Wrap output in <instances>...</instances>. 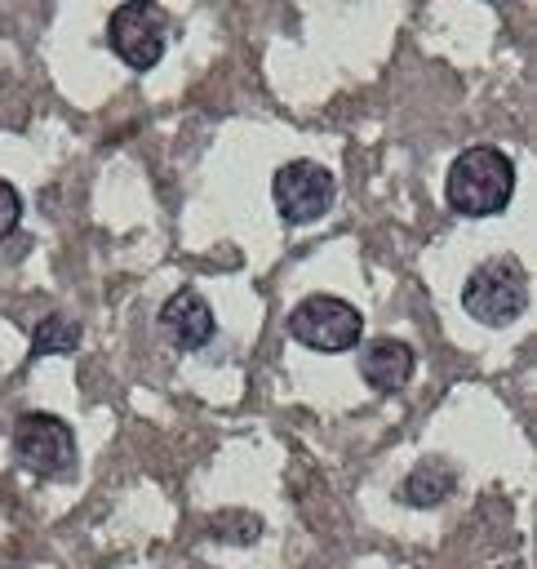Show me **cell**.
<instances>
[{"mask_svg":"<svg viewBox=\"0 0 537 569\" xmlns=\"http://www.w3.org/2000/svg\"><path fill=\"white\" fill-rule=\"evenodd\" d=\"M444 191L462 218H493L515 196V160L497 147H466L453 160Z\"/></svg>","mask_w":537,"mask_h":569,"instance_id":"1","label":"cell"},{"mask_svg":"<svg viewBox=\"0 0 537 569\" xmlns=\"http://www.w3.org/2000/svg\"><path fill=\"white\" fill-rule=\"evenodd\" d=\"M462 307L488 329L515 325L528 307V276L515 258H488L479 262L462 284Z\"/></svg>","mask_w":537,"mask_h":569,"instance_id":"2","label":"cell"},{"mask_svg":"<svg viewBox=\"0 0 537 569\" xmlns=\"http://www.w3.org/2000/svg\"><path fill=\"white\" fill-rule=\"evenodd\" d=\"M288 333L311 347V351H351L364 338V316L355 311V302L333 298V293H311L288 311Z\"/></svg>","mask_w":537,"mask_h":569,"instance_id":"3","label":"cell"},{"mask_svg":"<svg viewBox=\"0 0 537 569\" xmlns=\"http://www.w3.org/2000/svg\"><path fill=\"white\" fill-rule=\"evenodd\" d=\"M107 44H111V53H115L124 67L151 71V67L164 58L169 22H164V13H160L155 4L129 0V4H120V9L111 13V22H107Z\"/></svg>","mask_w":537,"mask_h":569,"instance_id":"4","label":"cell"},{"mask_svg":"<svg viewBox=\"0 0 537 569\" xmlns=\"http://www.w3.org/2000/svg\"><path fill=\"white\" fill-rule=\"evenodd\" d=\"M271 196H275L280 218L302 227V222H315V218L328 213V204L337 196V182L320 160H288V164L275 169Z\"/></svg>","mask_w":537,"mask_h":569,"instance_id":"5","label":"cell"},{"mask_svg":"<svg viewBox=\"0 0 537 569\" xmlns=\"http://www.w3.org/2000/svg\"><path fill=\"white\" fill-rule=\"evenodd\" d=\"M13 453L36 476H67L75 467V436L53 413H22L13 427Z\"/></svg>","mask_w":537,"mask_h":569,"instance_id":"6","label":"cell"},{"mask_svg":"<svg viewBox=\"0 0 537 569\" xmlns=\"http://www.w3.org/2000/svg\"><path fill=\"white\" fill-rule=\"evenodd\" d=\"M160 329H164V338H169L178 351H200V347L213 338L217 320H213V307H209L195 289H178V293L160 307Z\"/></svg>","mask_w":537,"mask_h":569,"instance_id":"7","label":"cell"},{"mask_svg":"<svg viewBox=\"0 0 537 569\" xmlns=\"http://www.w3.org/2000/svg\"><path fill=\"white\" fill-rule=\"evenodd\" d=\"M413 365H417V356H413V347L399 342V338H377V342H368V347L359 351V378H364L373 391H395V387H404V382L413 378Z\"/></svg>","mask_w":537,"mask_h":569,"instance_id":"8","label":"cell"},{"mask_svg":"<svg viewBox=\"0 0 537 569\" xmlns=\"http://www.w3.org/2000/svg\"><path fill=\"white\" fill-rule=\"evenodd\" d=\"M453 489H457V471H453V462H444V458H422V462L404 476L399 498H404L408 507H439Z\"/></svg>","mask_w":537,"mask_h":569,"instance_id":"9","label":"cell"},{"mask_svg":"<svg viewBox=\"0 0 537 569\" xmlns=\"http://www.w3.org/2000/svg\"><path fill=\"white\" fill-rule=\"evenodd\" d=\"M80 342V325L67 316H44L31 333V356H62Z\"/></svg>","mask_w":537,"mask_h":569,"instance_id":"10","label":"cell"},{"mask_svg":"<svg viewBox=\"0 0 537 569\" xmlns=\"http://www.w3.org/2000/svg\"><path fill=\"white\" fill-rule=\"evenodd\" d=\"M18 218H22V196H18V187H13V182H4V178H0V240L18 227Z\"/></svg>","mask_w":537,"mask_h":569,"instance_id":"11","label":"cell"}]
</instances>
